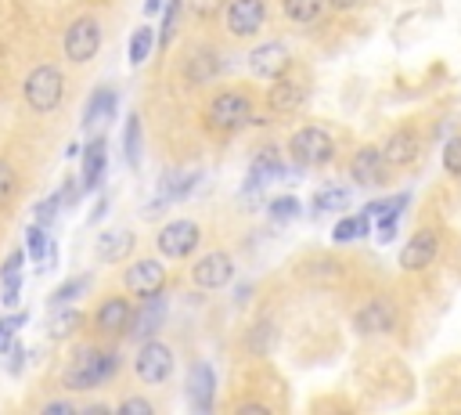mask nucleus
Wrapping results in <instances>:
<instances>
[{
    "mask_svg": "<svg viewBox=\"0 0 461 415\" xmlns=\"http://www.w3.org/2000/svg\"><path fill=\"white\" fill-rule=\"evenodd\" d=\"M119 369H123V354L119 351H109V347H79L72 354V361L65 365V372H62V386L65 390H76V394H86V390H98L109 379H116Z\"/></svg>",
    "mask_w": 461,
    "mask_h": 415,
    "instance_id": "f257e3e1",
    "label": "nucleus"
},
{
    "mask_svg": "<svg viewBox=\"0 0 461 415\" xmlns=\"http://www.w3.org/2000/svg\"><path fill=\"white\" fill-rule=\"evenodd\" d=\"M252 120V98L245 87H224L206 105V127L217 134H235Z\"/></svg>",
    "mask_w": 461,
    "mask_h": 415,
    "instance_id": "f03ea898",
    "label": "nucleus"
},
{
    "mask_svg": "<svg viewBox=\"0 0 461 415\" xmlns=\"http://www.w3.org/2000/svg\"><path fill=\"white\" fill-rule=\"evenodd\" d=\"M22 98L33 112H54L65 98V76L58 65H37L26 83H22Z\"/></svg>",
    "mask_w": 461,
    "mask_h": 415,
    "instance_id": "7ed1b4c3",
    "label": "nucleus"
},
{
    "mask_svg": "<svg viewBox=\"0 0 461 415\" xmlns=\"http://www.w3.org/2000/svg\"><path fill=\"white\" fill-rule=\"evenodd\" d=\"M62 51H65V58H69L72 65H86L90 58L102 51V22H98L95 15H79V19L65 29Z\"/></svg>",
    "mask_w": 461,
    "mask_h": 415,
    "instance_id": "20e7f679",
    "label": "nucleus"
},
{
    "mask_svg": "<svg viewBox=\"0 0 461 415\" xmlns=\"http://www.w3.org/2000/svg\"><path fill=\"white\" fill-rule=\"evenodd\" d=\"M335 155V141L325 127H300L289 137V159L300 166H325Z\"/></svg>",
    "mask_w": 461,
    "mask_h": 415,
    "instance_id": "39448f33",
    "label": "nucleus"
},
{
    "mask_svg": "<svg viewBox=\"0 0 461 415\" xmlns=\"http://www.w3.org/2000/svg\"><path fill=\"white\" fill-rule=\"evenodd\" d=\"M173 369H177V358H173V351L162 340L152 336V340L141 344V351L134 358V372H137V379L144 386H162L173 376Z\"/></svg>",
    "mask_w": 461,
    "mask_h": 415,
    "instance_id": "423d86ee",
    "label": "nucleus"
},
{
    "mask_svg": "<svg viewBox=\"0 0 461 415\" xmlns=\"http://www.w3.org/2000/svg\"><path fill=\"white\" fill-rule=\"evenodd\" d=\"M199 242H202V228H199L195 220H169V224L159 231V238H155L159 253H162L166 261L192 257L195 249H199Z\"/></svg>",
    "mask_w": 461,
    "mask_h": 415,
    "instance_id": "0eeeda50",
    "label": "nucleus"
},
{
    "mask_svg": "<svg viewBox=\"0 0 461 415\" xmlns=\"http://www.w3.org/2000/svg\"><path fill=\"white\" fill-rule=\"evenodd\" d=\"M267 22V0H227L224 4V26L231 37L249 40Z\"/></svg>",
    "mask_w": 461,
    "mask_h": 415,
    "instance_id": "6e6552de",
    "label": "nucleus"
},
{
    "mask_svg": "<svg viewBox=\"0 0 461 415\" xmlns=\"http://www.w3.org/2000/svg\"><path fill=\"white\" fill-rule=\"evenodd\" d=\"M289 69H292V51L285 40H267V44L252 47V54H249V72L256 79H278Z\"/></svg>",
    "mask_w": 461,
    "mask_h": 415,
    "instance_id": "1a4fd4ad",
    "label": "nucleus"
},
{
    "mask_svg": "<svg viewBox=\"0 0 461 415\" xmlns=\"http://www.w3.org/2000/svg\"><path fill=\"white\" fill-rule=\"evenodd\" d=\"M386 174H390V162H386V155H383L379 145H364V148H357V155L350 159V178H353V185H360V188H379V185H386Z\"/></svg>",
    "mask_w": 461,
    "mask_h": 415,
    "instance_id": "9d476101",
    "label": "nucleus"
},
{
    "mask_svg": "<svg viewBox=\"0 0 461 415\" xmlns=\"http://www.w3.org/2000/svg\"><path fill=\"white\" fill-rule=\"evenodd\" d=\"M109 170V141L102 137H90L86 148H79V188L83 192H98Z\"/></svg>",
    "mask_w": 461,
    "mask_h": 415,
    "instance_id": "9b49d317",
    "label": "nucleus"
},
{
    "mask_svg": "<svg viewBox=\"0 0 461 415\" xmlns=\"http://www.w3.org/2000/svg\"><path fill=\"white\" fill-rule=\"evenodd\" d=\"M307 98H310V83L300 79V76H292V69H289L285 76H278V79H270L267 105H270L274 112H296V109L307 105Z\"/></svg>",
    "mask_w": 461,
    "mask_h": 415,
    "instance_id": "f8f14e48",
    "label": "nucleus"
},
{
    "mask_svg": "<svg viewBox=\"0 0 461 415\" xmlns=\"http://www.w3.org/2000/svg\"><path fill=\"white\" fill-rule=\"evenodd\" d=\"M162 321H166V300H162V293L141 296V307H134V314H130L127 336L137 340V344H144V340H152L155 332L162 328Z\"/></svg>",
    "mask_w": 461,
    "mask_h": 415,
    "instance_id": "ddd939ff",
    "label": "nucleus"
},
{
    "mask_svg": "<svg viewBox=\"0 0 461 415\" xmlns=\"http://www.w3.org/2000/svg\"><path fill=\"white\" fill-rule=\"evenodd\" d=\"M231 278H235V261H231V253H224V249H213V253H206L202 261L192 264V282L199 289L213 293V289L231 286Z\"/></svg>",
    "mask_w": 461,
    "mask_h": 415,
    "instance_id": "4468645a",
    "label": "nucleus"
},
{
    "mask_svg": "<svg viewBox=\"0 0 461 415\" xmlns=\"http://www.w3.org/2000/svg\"><path fill=\"white\" fill-rule=\"evenodd\" d=\"M353 328L360 336H375V332H393L397 328V307L390 296H372L357 314H353Z\"/></svg>",
    "mask_w": 461,
    "mask_h": 415,
    "instance_id": "2eb2a0df",
    "label": "nucleus"
},
{
    "mask_svg": "<svg viewBox=\"0 0 461 415\" xmlns=\"http://www.w3.org/2000/svg\"><path fill=\"white\" fill-rule=\"evenodd\" d=\"M123 286L130 296H152V293H162L166 289V268L155 261V257H144V261H134L127 271H123Z\"/></svg>",
    "mask_w": 461,
    "mask_h": 415,
    "instance_id": "dca6fc26",
    "label": "nucleus"
},
{
    "mask_svg": "<svg viewBox=\"0 0 461 415\" xmlns=\"http://www.w3.org/2000/svg\"><path fill=\"white\" fill-rule=\"evenodd\" d=\"M436 253H440V231L436 228H418L400 249V268L404 271H422L436 261Z\"/></svg>",
    "mask_w": 461,
    "mask_h": 415,
    "instance_id": "f3484780",
    "label": "nucleus"
},
{
    "mask_svg": "<svg viewBox=\"0 0 461 415\" xmlns=\"http://www.w3.org/2000/svg\"><path fill=\"white\" fill-rule=\"evenodd\" d=\"M213 397H217V372H213L210 361H195L188 369V404L199 415H210L213 411Z\"/></svg>",
    "mask_w": 461,
    "mask_h": 415,
    "instance_id": "a211bd4d",
    "label": "nucleus"
},
{
    "mask_svg": "<svg viewBox=\"0 0 461 415\" xmlns=\"http://www.w3.org/2000/svg\"><path fill=\"white\" fill-rule=\"evenodd\" d=\"M130 314H134V303L127 296H105L102 307L95 311V328L102 336H127Z\"/></svg>",
    "mask_w": 461,
    "mask_h": 415,
    "instance_id": "6ab92c4d",
    "label": "nucleus"
},
{
    "mask_svg": "<svg viewBox=\"0 0 461 415\" xmlns=\"http://www.w3.org/2000/svg\"><path fill=\"white\" fill-rule=\"evenodd\" d=\"M418 152H422V141H418V134L407 130V127L393 130V134L386 137V145H383V155H386L390 166H411V162L418 159Z\"/></svg>",
    "mask_w": 461,
    "mask_h": 415,
    "instance_id": "aec40b11",
    "label": "nucleus"
},
{
    "mask_svg": "<svg viewBox=\"0 0 461 415\" xmlns=\"http://www.w3.org/2000/svg\"><path fill=\"white\" fill-rule=\"evenodd\" d=\"M220 72H224V58L213 47H199V51H192L188 62H184V76H188V83H195V87L217 79Z\"/></svg>",
    "mask_w": 461,
    "mask_h": 415,
    "instance_id": "412c9836",
    "label": "nucleus"
},
{
    "mask_svg": "<svg viewBox=\"0 0 461 415\" xmlns=\"http://www.w3.org/2000/svg\"><path fill=\"white\" fill-rule=\"evenodd\" d=\"M289 174V166H285V159L274 152V148H263L256 159H252V170H249V181H245V192H256V188H263L267 181H274V178H285Z\"/></svg>",
    "mask_w": 461,
    "mask_h": 415,
    "instance_id": "4be33fe9",
    "label": "nucleus"
},
{
    "mask_svg": "<svg viewBox=\"0 0 461 415\" xmlns=\"http://www.w3.org/2000/svg\"><path fill=\"white\" fill-rule=\"evenodd\" d=\"M116 109H119L116 87H98L83 109V130H98V123H109L116 116Z\"/></svg>",
    "mask_w": 461,
    "mask_h": 415,
    "instance_id": "5701e85b",
    "label": "nucleus"
},
{
    "mask_svg": "<svg viewBox=\"0 0 461 415\" xmlns=\"http://www.w3.org/2000/svg\"><path fill=\"white\" fill-rule=\"evenodd\" d=\"M134 245H137V242H134V231L116 228V231H102V238H98V245H95V253H98L102 264H119V261L130 257Z\"/></svg>",
    "mask_w": 461,
    "mask_h": 415,
    "instance_id": "b1692460",
    "label": "nucleus"
},
{
    "mask_svg": "<svg viewBox=\"0 0 461 415\" xmlns=\"http://www.w3.org/2000/svg\"><path fill=\"white\" fill-rule=\"evenodd\" d=\"M321 12H325V0H282V15L292 26H310L321 19Z\"/></svg>",
    "mask_w": 461,
    "mask_h": 415,
    "instance_id": "393cba45",
    "label": "nucleus"
},
{
    "mask_svg": "<svg viewBox=\"0 0 461 415\" xmlns=\"http://www.w3.org/2000/svg\"><path fill=\"white\" fill-rule=\"evenodd\" d=\"M79 321H83V314H79L72 303L54 307V314H51V321H47V336H51V340H69L72 332L79 328Z\"/></svg>",
    "mask_w": 461,
    "mask_h": 415,
    "instance_id": "a878e982",
    "label": "nucleus"
},
{
    "mask_svg": "<svg viewBox=\"0 0 461 415\" xmlns=\"http://www.w3.org/2000/svg\"><path fill=\"white\" fill-rule=\"evenodd\" d=\"M407 203H411V195L407 192H397V195H390V203H386V210L375 217V228H379V235H383V242H390L393 238V228H397V220L404 217V210H407Z\"/></svg>",
    "mask_w": 461,
    "mask_h": 415,
    "instance_id": "bb28decb",
    "label": "nucleus"
},
{
    "mask_svg": "<svg viewBox=\"0 0 461 415\" xmlns=\"http://www.w3.org/2000/svg\"><path fill=\"white\" fill-rule=\"evenodd\" d=\"M367 235H372V220H367L364 213H357V217H342V220L332 228V242H339V245L357 242V238H367Z\"/></svg>",
    "mask_w": 461,
    "mask_h": 415,
    "instance_id": "cd10ccee",
    "label": "nucleus"
},
{
    "mask_svg": "<svg viewBox=\"0 0 461 415\" xmlns=\"http://www.w3.org/2000/svg\"><path fill=\"white\" fill-rule=\"evenodd\" d=\"M123 155H127L130 170H137V166H141V116H137V112H130V120H127V130H123Z\"/></svg>",
    "mask_w": 461,
    "mask_h": 415,
    "instance_id": "c85d7f7f",
    "label": "nucleus"
},
{
    "mask_svg": "<svg viewBox=\"0 0 461 415\" xmlns=\"http://www.w3.org/2000/svg\"><path fill=\"white\" fill-rule=\"evenodd\" d=\"M180 8H184V0H162V26H159V33H155V44L159 47H169V40H173V33H177V26H180Z\"/></svg>",
    "mask_w": 461,
    "mask_h": 415,
    "instance_id": "c756f323",
    "label": "nucleus"
},
{
    "mask_svg": "<svg viewBox=\"0 0 461 415\" xmlns=\"http://www.w3.org/2000/svg\"><path fill=\"white\" fill-rule=\"evenodd\" d=\"M51 235H47V228L44 224H29V231H26V257L33 261V264H44V257L51 253Z\"/></svg>",
    "mask_w": 461,
    "mask_h": 415,
    "instance_id": "7c9ffc66",
    "label": "nucleus"
},
{
    "mask_svg": "<svg viewBox=\"0 0 461 415\" xmlns=\"http://www.w3.org/2000/svg\"><path fill=\"white\" fill-rule=\"evenodd\" d=\"M152 51H155V33H152L148 26L134 29V37H130V47H127V58H130V65H134V69H137V65H144Z\"/></svg>",
    "mask_w": 461,
    "mask_h": 415,
    "instance_id": "2f4dec72",
    "label": "nucleus"
},
{
    "mask_svg": "<svg viewBox=\"0 0 461 415\" xmlns=\"http://www.w3.org/2000/svg\"><path fill=\"white\" fill-rule=\"evenodd\" d=\"M86 286H90V275H79V278H69V282H62L51 296H47V307L54 311V307H65V303H72V300H79L83 293H86Z\"/></svg>",
    "mask_w": 461,
    "mask_h": 415,
    "instance_id": "473e14b6",
    "label": "nucleus"
},
{
    "mask_svg": "<svg viewBox=\"0 0 461 415\" xmlns=\"http://www.w3.org/2000/svg\"><path fill=\"white\" fill-rule=\"evenodd\" d=\"M202 181V174H184V178H173V185H162V192H159V199H166V203H180V199H188L192 192H195V185Z\"/></svg>",
    "mask_w": 461,
    "mask_h": 415,
    "instance_id": "72a5a7b5",
    "label": "nucleus"
},
{
    "mask_svg": "<svg viewBox=\"0 0 461 415\" xmlns=\"http://www.w3.org/2000/svg\"><path fill=\"white\" fill-rule=\"evenodd\" d=\"M346 203H350V192L346 188H325V192H317L310 199V210L314 213H328V210H346Z\"/></svg>",
    "mask_w": 461,
    "mask_h": 415,
    "instance_id": "f704fd0d",
    "label": "nucleus"
},
{
    "mask_svg": "<svg viewBox=\"0 0 461 415\" xmlns=\"http://www.w3.org/2000/svg\"><path fill=\"white\" fill-rule=\"evenodd\" d=\"M270 344H274V325H270V321H256V325L249 328V340H245L249 354H267Z\"/></svg>",
    "mask_w": 461,
    "mask_h": 415,
    "instance_id": "c9c22d12",
    "label": "nucleus"
},
{
    "mask_svg": "<svg viewBox=\"0 0 461 415\" xmlns=\"http://www.w3.org/2000/svg\"><path fill=\"white\" fill-rule=\"evenodd\" d=\"M19 192V174H15V166L8 159H0V206L12 203Z\"/></svg>",
    "mask_w": 461,
    "mask_h": 415,
    "instance_id": "e433bc0d",
    "label": "nucleus"
},
{
    "mask_svg": "<svg viewBox=\"0 0 461 415\" xmlns=\"http://www.w3.org/2000/svg\"><path fill=\"white\" fill-rule=\"evenodd\" d=\"M443 170L450 178H461V134H454L447 145H443Z\"/></svg>",
    "mask_w": 461,
    "mask_h": 415,
    "instance_id": "4c0bfd02",
    "label": "nucleus"
},
{
    "mask_svg": "<svg viewBox=\"0 0 461 415\" xmlns=\"http://www.w3.org/2000/svg\"><path fill=\"white\" fill-rule=\"evenodd\" d=\"M58 210H62V188H58V192H51V195L37 206V224L51 228V224H54V217H58Z\"/></svg>",
    "mask_w": 461,
    "mask_h": 415,
    "instance_id": "58836bf2",
    "label": "nucleus"
},
{
    "mask_svg": "<svg viewBox=\"0 0 461 415\" xmlns=\"http://www.w3.org/2000/svg\"><path fill=\"white\" fill-rule=\"evenodd\" d=\"M267 210H270L274 220H292V217L300 213V199H296V195H282V199H274Z\"/></svg>",
    "mask_w": 461,
    "mask_h": 415,
    "instance_id": "ea45409f",
    "label": "nucleus"
},
{
    "mask_svg": "<svg viewBox=\"0 0 461 415\" xmlns=\"http://www.w3.org/2000/svg\"><path fill=\"white\" fill-rule=\"evenodd\" d=\"M19 296H22V271L12 275V278H0V303H4V307H15Z\"/></svg>",
    "mask_w": 461,
    "mask_h": 415,
    "instance_id": "a19ab883",
    "label": "nucleus"
},
{
    "mask_svg": "<svg viewBox=\"0 0 461 415\" xmlns=\"http://www.w3.org/2000/svg\"><path fill=\"white\" fill-rule=\"evenodd\" d=\"M119 411H123V415H152L155 404L144 401V397H127V401H119Z\"/></svg>",
    "mask_w": 461,
    "mask_h": 415,
    "instance_id": "79ce46f5",
    "label": "nucleus"
},
{
    "mask_svg": "<svg viewBox=\"0 0 461 415\" xmlns=\"http://www.w3.org/2000/svg\"><path fill=\"white\" fill-rule=\"evenodd\" d=\"M224 4H227V0H188V8H192L199 19H210V15L224 12Z\"/></svg>",
    "mask_w": 461,
    "mask_h": 415,
    "instance_id": "37998d69",
    "label": "nucleus"
},
{
    "mask_svg": "<svg viewBox=\"0 0 461 415\" xmlns=\"http://www.w3.org/2000/svg\"><path fill=\"white\" fill-rule=\"evenodd\" d=\"M22 261H26V249H15V253L4 261V268H0V278H12L22 271Z\"/></svg>",
    "mask_w": 461,
    "mask_h": 415,
    "instance_id": "c03bdc74",
    "label": "nucleus"
},
{
    "mask_svg": "<svg viewBox=\"0 0 461 415\" xmlns=\"http://www.w3.org/2000/svg\"><path fill=\"white\" fill-rule=\"evenodd\" d=\"M8 354H12V361H8V372H12V376H19V372H22V365H26V351L15 344V347H8Z\"/></svg>",
    "mask_w": 461,
    "mask_h": 415,
    "instance_id": "a18cd8bd",
    "label": "nucleus"
},
{
    "mask_svg": "<svg viewBox=\"0 0 461 415\" xmlns=\"http://www.w3.org/2000/svg\"><path fill=\"white\" fill-rule=\"evenodd\" d=\"M72 411H76L72 401H51V404H44V415H72Z\"/></svg>",
    "mask_w": 461,
    "mask_h": 415,
    "instance_id": "49530a36",
    "label": "nucleus"
},
{
    "mask_svg": "<svg viewBox=\"0 0 461 415\" xmlns=\"http://www.w3.org/2000/svg\"><path fill=\"white\" fill-rule=\"evenodd\" d=\"M235 411H238V415H267L270 408H267L263 401H245V404H238Z\"/></svg>",
    "mask_w": 461,
    "mask_h": 415,
    "instance_id": "de8ad7c7",
    "label": "nucleus"
},
{
    "mask_svg": "<svg viewBox=\"0 0 461 415\" xmlns=\"http://www.w3.org/2000/svg\"><path fill=\"white\" fill-rule=\"evenodd\" d=\"M105 213H109V199H105V195H102V199H98V203H95V213H90V217H86V220H90V224H98V220H102V217H105Z\"/></svg>",
    "mask_w": 461,
    "mask_h": 415,
    "instance_id": "09e8293b",
    "label": "nucleus"
},
{
    "mask_svg": "<svg viewBox=\"0 0 461 415\" xmlns=\"http://www.w3.org/2000/svg\"><path fill=\"white\" fill-rule=\"evenodd\" d=\"M12 336H15V332L8 328V321H4V318H0V351H8V347H12Z\"/></svg>",
    "mask_w": 461,
    "mask_h": 415,
    "instance_id": "8fccbe9b",
    "label": "nucleus"
},
{
    "mask_svg": "<svg viewBox=\"0 0 461 415\" xmlns=\"http://www.w3.org/2000/svg\"><path fill=\"white\" fill-rule=\"evenodd\" d=\"M325 4H332L335 12H353V8L360 4V0H325Z\"/></svg>",
    "mask_w": 461,
    "mask_h": 415,
    "instance_id": "3c124183",
    "label": "nucleus"
},
{
    "mask_svg": "<svg viewBox=\"0 0 461 415\" xmlns=\"http://www.w3.org/2000/svg\"><path fill=\"white\" fill-rule=\"evenodd\" d=\"M162 8V0H144V15H159Z\"/></svg>",
    "mask_w": 461,
    "mask_h": 415,
    "instance_id": "603ef678",
    "label": "nucleus"
},
{
    "mask_svg": "<svg viewBox=\"0 0 461 415\" xmlns=\"http://www.w3.org/2000/svg\"><path fill=\"white\" fill-rule=\"evenodd\" d=\"M65 159H79V145H76V141L65 148Z\"/></svg>",
    "mask_w": 461,
    "mask_h": 415,
    "instance_id": "864d4df0",
    "label": "nucleus"
}]
</instances>
